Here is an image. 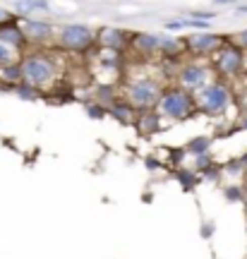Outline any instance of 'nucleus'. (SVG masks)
I'll return each instance as SVG.
<instances>
[{"label":"nucleus","instance_id":"obj_1","mask_svg":"<svg viewBox=\"0 0 247 259\" xmlns=\"http://www.w3.org/2000/svg\"><path fill=\"white\" fill-rule=\"evenodd\" d=\"M19 67H22V82L36 87L38 92L53 89L55 82L60 79V60L55 58V53H48L41 48L22 53Z\"/></svg>","mask_w":247,"mask_h":259},{"label":"nucleus","instance_id":"obj_2","mask_svg":"<svg viewBox=\"0 0 247 259\" xmlns=\"http://www.w3.org/2000/svg\"><path fill=\"white\" fill-rule=\"evenodd\" d=\"M163 92V82L151 74H135L130 77L122 87V99L135 108V111H149L156 108V101Z\"/></svg>","mask_w":247,"mask_h":259},{"label":"nucleus","instance_id":"obj_3","mask_svg":"<svg viewBox=\"0 0 247 259\" xmlns=\"http://www.w3.org/2000/svg\"><path fill=\"white\" fill-rule=\"evenodd\" d=\"M233 103H235V96H233L230 84L221 82L219 77L214 82H209L207 87H201L199 92H194V106H197V111L204 113V115H211V118L226 115L233 108Z\"/></svg>","mask_w":247,"mask_h":259},{"label":"nucleus","instance_id":"obj_4","mask_svg":"<svg viewBox=\"0 0 247 259\" xmlns=\"http://www.w3.org/2000/svg\"><path fill=\"white\" fill-rule=\"evenodd\" d=\"M197 111L194 106V94L183 87H163V92L156 101V113L163 120H185Z\"/></svg>","mask_w":247,"mask_h":259},{"label":"nucleus","instance_id":"obj_5","mask_svg":"<svg viewBox=\"0 0 247 259\" xmlns=\"http://www.w3.org/2000/svg\"><path fill=\"white\" fill-rule=\"evenodd\" d=\"M55 46L67 53H87L96 46V29L84 22H70L55 29Z\"/></svg>","mask_w":247,"mask_h":259},{"label":"nucleus","instance_id":"obj_6","mask_svg":"<svg viewBox=\"0 0 247 259\" xmlns=\"http://www.w3.org/2000/svg\"><path fill=\"white\" fill-rule=\"evenodd\" d=\"M214 70H216V77H223V79H235L247 70V53L242 48L228 38L223 46L214 53Z\"/></svg>","mask_w":247,"mask_h":259},{"label":"nucleus","instance_id":"obj_7","mask_svg":"<svg viewBox=\"0 0 247 259\" xmlns=\"http://www.w3.org/2000/svg\"><path fill=\"white\" fill-rule=\"evenodd\" d=\"M216 79V70H214V65L207 63V58L204 60H190V63H183L178 67V72H175V82L178 87H183L187 92H199L201 87H207L209 82Z\"/></svg>","mask_w":247,"mask_h":259},{"label":"nucleus","instance_id":"obj_8","mask_svg":"<svg viewBox=\"0 0 247 259\" xmlns=\"http://www.w3.org/2000/svg\"><path fill=\"white\" fill-rule=\"evenodd\" d=\"M228 41V36H221L214 31H192L185 38V51L192 53L194 58H214V53L219 51L223 44Z\"/></svg>","mask_w":247,"mask_h":259},{"label":"nucleus","instance_id":"obj_9","mask_svg":"<svg viewBox=\"0 0 247 259\" xmlns=\"http://www.w3.org/2000/svg\"><path fill=\"white\" fill-rule=\"evenodd\" d=\"M19 27L27 36V44L34 46H48L55 41V24L48 19H36V17H22Z\"/></svg>","mask_w":247,"mask_h":259},{"label":"nucleus","instance_id":"obj_10","mask_svg":"<svg viewBox=\"0 0 247 259\" xmlns=\"http://www.w3.org/2000/svg\"><path fill=\"white\" fill-rule=\"evenodd\" d=\"M96 46L108 51H125L130 46V31L120 27H101L96 29Z\"/></svg>","mask_w":247,"mask_h":259},{"label":"nucleus","instance_id":"obj_11","mask_svg":"<svg viewBox=\"0 0 247 259\" xmlns=\"http://www.w3.org/2000/svg\"><path fill=\"white\" fill-rule=\"evenodd\" d=\"M158 46H161V36L158 34H151V31H135L130 34V48L139 53L142 58H154L158 53Z\"/></svg>","mask_w":247,"mask_h":259},{"label":"nucleus","instance_id":"obj_12","mask_svg":"<svg viewBox=\"0 0 247 259\" xmlns=\"http://www.w3.org/2000/svg\"><path fill=\"white\" fill-rule=\"evenodd\" d=\"M0 41L8 44V46L19 48L22 53H24V48L29 46L27 36H24V31H22V27H19V19H12V22L0 24Z\"/></svg>","mask_w":247,"mask_h":259},{"label":"nucleus","instance_id":"obj_13","mask_svg":"<svg viewBox=\"0 0 247 259\" xmlns=\"http://www.w3.org/2000/svg\"><path fill=\"white\" fill-rule=\"evenodd\" d=\"M12 12L17 17H31L36 12H51V3L48 0H15L12 3Z\"/></svg>","mask_w":247,"mask_h":259},{"label":"nucleus","instance_id":"obj_14","mask_svg":"<svg viewBox=\"0 0 247 259\" xmlns=\"http://www.w3.org/2000/svg\"><path fill=\"white\" fill-rule=\"evenodd\" d=\"M161 115L154 111V108H149V111H139V118H137V125L142 130V135H151L156 130H161Z\"/></svg>","mask_w":247,"mask_h":259},{"label":"nucleus","instance_id":"obj_15","mask_svg":"<svg viewBox=\"0 0 247 259\" xmlns=\"http://www.w3.org/2000/svg\"><path fill=\"white\" fill-rule=\"evenodd\" d=\"M106 111H108L110 115H113L115 120H120V122H132V118H135V108H132V106H130L122 96H120V99H115V101L110 103Z\"/></svg>","mask_w":247,"mask_h":259},{"label":"nucleus","instance_id":"obj_16","mask_svg":"<svg viewBox=\"0 0 247 259\" xmlns=\"http://www.w3.org/2000/svg\"><path fill=\"white\" fill-rule=\"evenodd\" d=\"M22 60V51L15 46H8L0 41V67L3 65H12V63H19Z\"/></svg>","mask_w":247,"mask_h":259},{"label":"nucleus","instance_id":"obj_17","mask_svg":"<svg viewBox=\"0 0 247 259\" xmlns=\"http://www.w3.org/2000/svg\"><path fill=\"white\" fill-rule=\"evenodd\" d=\"M0 79H3V82H8V84L22 82V67H19V63L3 65V67H0Z\"/></svg>","mask_w":247,"mask_h":259},{"label":"nucleus","instance_id":"obj_18","mask_svg":"<svg viewBox=\"0 0 247 259\" xmlns=\"http://www.w3.org/2000/svg\"><path fill=\"white\" fill-rule=\"evenodd\" d=\"M15 94H17L19 99H24V101H34V99H38V89L36 87H31V84L27 82H17L15 84Z\"/></svg>","mask_w":247,"mask_h":259},{"label":"nucleus","instance_id":"obj_19","mask_svg":"<svg viewBox=\"0 0 247 259\" xmlns=\"http://www.w3.org/2000/svg\"><path fill=\"white\" fill-rule=\"evenodd\" d=\"M211 147V139L209 137H197L194 142H190L187 144V151L190 154H194V156H199V154H207V149Z\"/></svg>","mask_w":247,"mask_h":259},{"label":"nucleus","instance_id":"obj_20","mask_svg":"<svg viewBox=\"0 0 247 259\" xmlns=\"http://www.w3.org/2000/svg\"><path fill=\"white\" fill-rule=\"evenodd\" d=\"M106 106H103V103H99V101H89L87 103V115H89V118H94V120H103V118H106Z\"/></svg>","mask_w":247,"mask_h":259},{"label":"nucleus","instance_id":"obj_21","mask_svg":"<svg viewBox=\"0 0 247 259\" xmlns=\"http://www.w3.org/2000/svg\"><path fill=\"white\" fill-rule=\"evenodd\" d=\"M187 17L204 19V22H214V19H216V12H214V10H192V12H187Z\"/></svg>","mask_w":247,"mask_h":259},{"label":"nucleus","instance_id":"obj_22","mask_svg":"<svg viewBox=\"0 0 247 259\" xmlns=\"http://www.w3.org/2000/svg\"><path fill=\"white\" fill-rule=\"evenodd\" d=\"M12 19H17V15H15V12H12L10 8L0 5V24H5V22H12Z\"/></svg>","mask_w":247,"mask_h":259},{"label":"nucleus","instance_id":"obj_23","mask_svg":"<svg viewBox=\"0 0 247 259\" xmlns=\"http://www.w3.org/2000/svg\"><path fill=\"white\" fill-rule=\"evenodd\" d=\"M233 41H235V44H238V46H240V48H242V51H245V53H247V27L242 29V31H238Z\"/></svg>","mask_w":247,"mask_h":259},{"label":"nucleus","instance_id":"obj_24","mask_svg":"<svg viewBox=\"0 0 247 259\" xmlns=\"http://www.w3.org/2000/svg\"><path fill=\"white\" fill-rule=\"evenodd\" d=\"M226 194H228V199H233V202H235V199H240L238 197V187H228V190H226Z\"/></svg>","mask_w":247,"mask_h":259},{"label":"nucleus","instance_id":"obj_25","mask_svg":"<svg viewBox=\"0 0 247 259\" xmlns=\"http://www.w3.org/2000/svg\"><path fill=\"white\" fill-rule=\"evenodd\" d=\"M214 5H233V3H238V0H211Z\"/></svg>","mask_w":247,"mask_h":259},{"label":"nucleus","instance_id":"obj_26","mask_svg":"<svg viewBox=\"0 0 247 259\" xmlns=\"http://www.w3.org/2000/svg\"><path fill=\"white\" fill-rule=\"evenodd\" d=\"M235 12H238V15H247V5H240V8H235Z\"/></svg>","mask_w":247,"mask_h":259},{"label":"nucleus","instance_id":"obj_27","mask_svg":"<svg viewBox=\"0 0 247 259\" xmlns=\"http://www.w3.org/2000/svg\"><path fill=\"white\" fill-rule=\"evenodd\" d=\"M240 127H245V130H247V113L242 115V120H240Z\"/></svg>","mask_w":247,"mask_h":259}]
</instances>
